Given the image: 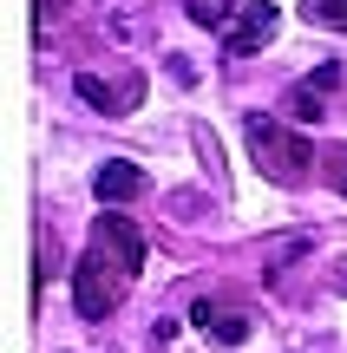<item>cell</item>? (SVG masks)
Listing matches in <instances>:
<instances>
[{
  "label": "cell",
  "mask_w": 347,
  "mask_h": 353,
  "mask_svg": "<svg viewBox=\"0 0 347 353\" xmlns=\"http://www.w3.org/2000/svg\"><path fill=\"white\" fill-rule=\"evenodd\" d=\"M335 85H341V65H321L315 79H301V85L288 92V105H282V112L295 118V125H308V118H321V99H328Z\"/></svg>",
  "instance_id": "8992f818"
},
{
  "label": "cell",
  "mask_w": 347,
  "mask_h": 353,
  "mask_svg": "<svg viewBox=\"0 0 347 353\" xmlns=\"http://www.w3.org/2000/svg\"><path fill=\"white\" fill-rule=\"evenodd\" d=\"M275 20H282V13H275L269 0H243V7H236V20L223 26V46L243 59V52H256V46H269V39H275Z\"/></svg>",
  "instance_id": "3957f363"
},
{
  "label": "cell",
  "mask_w": 347,
  "mask_h": 353,
  "mask_svg": "<svg viewBox=\"0 0 347 353\" xmlns=\"http://www.w3.org/2000/svg\"><path fill=\"white\" fill-rule=\"evenodd\" d=\"M92 242H99V255H112L125 275H138V268H144V236H138V223H131V216H99Z\"/></svg>",
  "instance_id": "277c9868"
},
{
  "label": "cell",
  "mask_w": 347,
  "mask_h": 353,
  "mask_svg": "<svg viewBox=\"0 0 347 353\" xmlns=\"http://www.w3.org/2000/svg\"><path fill=\"white\" fill-rule=\"evenodd\" d=\"M72 301L86 321H105L118 301H125V268L105 262V255H86V262L72 268Z\"/></svg>",
  "instance_id": "6da1fadb"
},
{
  "label": "cell",
  "mask_w": 347,
  "mask_h": 353,
  "mask_svg": "<svg viewBox=\"0 0 347 353\" xmlns=\"http://www.w3.org/2000/svg\"><path fill=\"white\" fill-rule=\"evenodd\" d=\"M92 190H99V203H125V196H138V190H144V170L138 164H99Z\"/></svg>",
  "instance_id": "52a82bcc"
},
{
  "label": "cell",
  "mask_w": 347,
  "mask_h": 353,
  "mask_svg": "<svg viewBox=\"0 0 347 353\" xmlns=\"http://www.w3.org/2000/svg\"><path fill=\"white\" fill-rule=\"evenodd\" d=\"M79 99H86V105H105V112H112V105H131V99H138V92H112V85H105V79H79Z\"/></svg>",
  "instance_id": "9c48e42d"
},
{
  "label": "cell",
  "mask_w": 347,
  "mask_h": 353,
  "mask_svg": "<svg viewBox=\"0 0 347 353\" xmlns=\"http://www.w3.org/2000/svg\"><path fill=\"white\" fill-rule=\"evenodd\" d=\"M249 144H256V157L269 164L275 183H301V164H308V144L295 138V131H282L275 118H249Z\"/></svg>",
  "instance_id": "7a4b0ae2"
},
{
  "label": "cell",
  "mask_w": 347,
  "mask_h": 353,
  "mask_svg": "<svg viewBox=\"0 0 347 353\" xmlns=\"http://www.w3.org/2000/svg\"><path fill=\"white\" fill-rule=\"evenodd\" d=\"M341 190H347V176H341Z\"/></svg>",
  "instance_id": "8fae6325"
},
{
  "label": "cell",
  "mask_w": 347,
  "mask_h": 353,
  "mask_svg": "<svg viewBox=\"0 0 347 353\" xmlns=\"http://www.w3.org/2000/svg\"><path fill=\"white\" fill-rule=\"evenodd\" d=\"M184 7H190V20H197V26H230L243 0H184Z\"/></svg>",
  "instance_id": "ba28073f"
},
{
  "label": "cell",
  "mask_w": 347,
  "mask_h": 353,
  "mask_svg": "<svg viewBox=\"0 0 347 353\" xmlns=\"http://www.w3.org/2000/svg\"><path fill=\"white\" fill-rule=\"evenodd\" d=\"M190 321H197V334L217 341V347H243L249 341V314L236 301H210V294H204V301L190 307Z\"/></svg>",
  "instance_id": "5b68a950"
},
{
  "label": "cell",
  "mask_w": 347,
  "mask_h": 353,
  "mask_svg": "<svg viewBox=\"0 0 347 353\" xmlns=\"http://www.w3.org/2000/svg\"><path fill=\"white\" fill-rule=\"evenodd\" d=\"M301 13H308L315 26H335V33H347V0H308Z\"/></svg>",
  "instance_id": "30bf717a"
}]
</instances>
